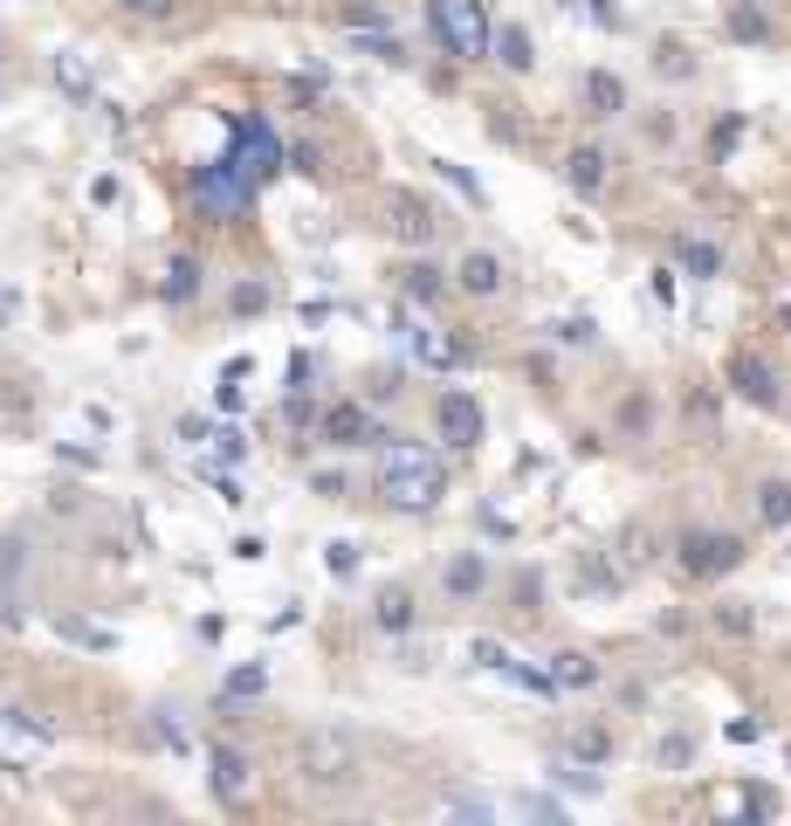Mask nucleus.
Instances as JSON below:
<instances>
[{"label": "nucleus", "instance_id": "nucleus-1", "mask_svg": "<svg viewBox=\"0 0 791 826\" xmlns=\"http://www.w3.org/2000/svg\"><path fill=\"white\" fill-rule=\"evenodd\" d=\"M378 496H386L393 510L406 516H420L448 496V469H441V455L433 448H414V442H393L386 461H378Z\"/></svg>", "mask_w": 791, "mask_h": 826}, {"label": "nucleus", "instance_id": "nucleus-2", "mask_svg": "<svg viewBox=\"0 0 791 826\" xmlns=\"http://www.w3.org/2000/svg\"><path fill=\"white\" fill-rule=\"evenodd\" d=\"M427 29L433 42L448 48V56H462V63H482L489 56V14H482V0H427Z\"/></svg>", "mask_w": 791, "mask_h": 826}, {"label": "nucleus", "instance_id": "nucleus-3", "mask_svg": "<svg viewBox=\"0 0 791 826\" xmlns=\"http://www.w3.org/2000/svg\"><path fill=\"white\" fill-rule=\"evenodd\" d=\"M193 200L207 206L214 221H235L241 206L255 200V179H248L235 159H214V166H200V172H193Z\"/></svg>", "mask_w": 791, "mask_h": 826}, {"label": "nucleus", "instance_id": "nucleus-4", "mask_svg": "<svg viewBox=\"0 0 791 826\" xmlns=\"http://www.w3.org/2000/svg\"><path fill=\"white\" fill-rule=\"evenodd\" d=\"M744 565V537H730V531H688L681 537V572L688 579H723Z\"/></svg>", "mask_w": 791, "mask_h": 826}, {"label": "nucleus", "instance_id": "nucleus-5", "mask_svg": "<svg viewBox=\"0 0 791 826\" xmlns=\"http://www.w3.org/2000/svg\"><path fill=\"white\" fill-rule=\"evenodd\" d=\"M227 132H235V152H227V159H235V166L255 179V187H262V179H269L275 166H283V138H275L262 118H235Z\"/></svg>", "mask_w": 791, "mask_h": 826}, {"label": "nucleus", "instance_id": "nucleus-6", "mask_svg": "<svg viewBox=\"0 0 791 826\" xmlns=\"http://www.w3.org/2000/svg\"><path fill=\"white\" fill-rule=\"evenodd\" d=\"M351 764H359V751H351L344 730H310V737H303V751H296V771H303V779H317V785L351 779Z\"/></svg>", "mask_w": 791, "mask_h": 826}, {"label": "nucleus", "instance_id": "nucleus-7", "mask_svg": "<svg viewBox=\"0 0 791 826\" xmlns=\"http://www.w3.org/2000/svg\"><path fill=\"white\" fill-rule=\"evenodd\" d=\"M386 227H393V242H406V248H427L433 235H441L433 206H427L420 193H406V187H393V193H386Z\"/></svg>", "mask_w": 791, "mask_h": 826}, {"label": "nucleus", "instance_id": "nucleus-8", "mask_svg": "<svg viewBox=\"0 0 791 826\" xmlns=\"http://www.w3.org/2000/svg\"><path fill=\"white\" fill-rule=\"evenodd\" d=\"M317 427H324V442H330V448H378V442H386V434H378V421H372L359 400H338Z\"/></svg>", "mask_w": 791, "mask_h": 826}, {"label": "nucleus", "instance_id": "nucleus-9", "mask_svg": "<svg viewBox=\"0 0 791 826\" xmlns=\"http://www.w3.org/2000/svg\"><path fill=\"white\" fill-rule=\"evenodd\" d=\"M433 427H441L448 448H475L482 442V406L468 393H441V406H433Z\"/></svg>", "mask_w": 791, "mask_h": 826}, {"label": "nucleus", "instance_id": "nucleus-10", "mask_svg": "<svg viewBox=\"0 0 791 826\" xmlns=\"http://www.w3.org/2000/svg\"><path fill=\"white\" fill-rule=\"evenodd\" d=\"M406 345H414V358H420V366H433V372L468 366V345H462V338H448L441 324H406Z\"/></svg>", "mask_w": 791, "mask_h": 826}, {"label": "nucleus", "instance_id": "nucleus-11", "mask_svg": "<svg viewBox=\"0 0 791 826\" xmlns=\"http://www.w3.org/2000/svg\"><path fill=\"white\" fill-rule=\"evenodd\" d=\"M730 386H736L750 406H778V400H784V393H778V372L764 366L757 351H736V358H730Z\"/></svg>", "mask_w": 791, "mask_h": 826}, {"label": "nucleus", "instance_id": "nucleus-12", "mask_svg": "<svg viewBox=\"0 0 791 826\" xmlns=\"http://www.w3.org/2000/svg\"><path fill=\"white\" fill-rule=\"evenodd\" d=\"M454 282H462L468 297H496L502 290V263L489 248H475V255H462V269H454Z\"/></svg>", "mask_w": 791, "mask_h": 826}, {"label": "nucleus", "instance_id": "nucleus-13", "mask_svg": "<svg viewBox=\"0 0 791 826\" xmlns=\"http://www.w3.org/2000/svg\"><path fill=\"white\" fill-rule=\"evenodd\" d=\"M489 56H496L502 69H517V76H523V69H538V48H530V35L517 29V21H502V29L489 35Z\"/></svg>", "mask_w": 791, "mask_h": 826}, {"label": "nucleus", "instance_id": "nucleus-14", "mask_svg": "<svg viewBox=\"0 0 791 826\" xmlns=\"http://www.w3.org/2000/svg\"><path fill=\"white\" fill-rule=\"evenodd\" d=\"M585 111H592V118H620L626 111V83L612 69H592V76H585Z\"/></svg>", "mask_w": 791, "mask_h": 826}, {"label": "nucleus", "instance_id": "nucleus-15", "mask_svg": "<svg viewBox=\"0 0 791 826\" xmlns=\"http://www.w3.org/2000/svg\"><path fill=\"white\" fill-rule=\"evenodd\" d=\"M565 179H572V187H578L585 200L606 193V152H599V145H578L572 159H565Z\"/></svg>", "mask_w": 791, "mask_h": 826}, {"label": "nucleus", "instance_id": "nucleus-16", "mask_svg": "<svg viewBox=\"0 0 791 826\" xmlns=\"http://www.w3.org/2000/svg\"><path fill=\"white\" fill-rule=\"evenodd\" d=\"M207 764H214V799H241L248 792V758L235 751V744H221Z\"/></svg>", "mask_w": 791, "mask_h": 826}, {"label": "nucleus", "instance_id": "nucleus-17", "mask_svg": "<svg viewBox=\"0 0 791 826\" xmlns=\"http://www.w3.org/2000/svg\"><path fill=\"white\" fill-rule=\"evenodd\" d=\"M441 585L454 592V600H475V592L489 585V565H482L475 551H462V558H448V572H441Z\"/></svg>", "mask_w": 791, "mask_h": 826}, {"label": "nucleus", "instance_id": "nucleus-18", "mask_svg": "<svg viewBox=\"0 0 791 826\" xmlns=\"http://www.w3.org/2000/svg\"><path fill=\"white\" fill-rule=\"evenodd\" d=\"M551 682H557V689H592V682H599V661L578 655V648H565V655H551Z\"/></svg>", "mask_w": 791, "mask_h": 826}, {"label": "nucleus", "instance_id": "nucleus-19", "mask_svg": "<svg viewBox=\"0 0 791 826\" xmlns=\"http://www.w3.org/2000/svg\"><path fill=\"white\" fill-rule=\"evenodd\" d=\"M193 290H200V263H193V255H172L166 276H159V297L166 303H193Z\"/></svg>", "mask_w": 791, "mask_h": 826}, {"label": "nucleus", "instance_id": "nucleus-20", "mask_svg": "<svg viewBox=\"0 0 791 826\" xmlns=\"http://www.w3.org/2000/svg\"><path fill=\"white\" fill-rule=\"evenodd\" d=\"M372 620H378L386 634H406V627H414V592L386 585V592H378V606H372Z\"/></svg>", "mask_w": 791, "mask_h": 826}, {"label": "nucleus", "instance_id": "nucleus-21", "mask_svg": "<svg viewBox=\"0 0 791 826\" xmlns=\"http://www.w3.org/2000/svg\"><path fill=\"white\" fill-rule=\"evenodd\" d=\"M565 751H572L578 764H606V758H612V730H599V723H578V730L565 737Z\"/></svg>", "mask_w": 791, "mask_h": 826}, {"label": "nucleus", "instance_id": "nucleus-22", "mask_svg": "<svg viewBox=\"0 0 791 826\" xmlns=\"http://www.w3.org/2000/svg\"><path fill=\"white\" fill-rule=\"evenodd\" d=\"M351 48H359V56H372V63H406V48H399V35L393 29H351Z\"/></svg>", "mask_w": 791, "mask_h": 826}, {"label": "nucleus", "instance_id": "nucleus-23", "mask_svg": "<svg viewBox=\"0 0 791 826\" xmlns=\"http://www.w3.org/2000/svg\"><path fill=\"white\" fill-rule=\"evenodd\" d=\"M675 255H681V269L696 276V282H709V276H723V248H716V242H696V235H688V242H681Z\"/></svg>", "mask_w": 791, "mask_h": 826}, {"label": "nucleus", "instance_id": "nucleus-24", "mask_svg": "<svg viewBox=\"0 0 791 826\" xmlns=\"http://www.w3.org/2000/svg\"><path fill=\"white\" fill-rule=\"evenodd\" d=\"M399 290L414 297V303H441V269H433V263H406L399 269Z\"/></svg>", "mask_w": 791, "mask_h": 826}, {"label": "nucleus", "instance_id": "nucleus-25", "mask_svg": "<svg viewBox=\"0 0 791 826\" xmlns=\"http://www.w3.org/2000/svg\"><path fill=\"white\" fill-rule=\"evenodd\" d=\"M56 83H63L76 103H90V97H97V76H90V63H83V56H56Z\"/></svg>", "mask_w": 791, "mask_h": 826}, {"label": "nucleus", "instance_id": "nucleus-26", "mask_svg": "<svg viewBox=\"0 0 791 826\" xmlns=\"http://www.w3.org/2000/svg\"><path fill=\"white\" fill-rule=\"evenodd\" d=\"M757 516H764L771 531H784V524H791V482H764V489H757Z\"/></svg>", "mask_w": 791, "mask_h": 826}, {"label": "nucleus", "instance_id": "nucleus-27", "mask_svg": "<svg viewBox=\"0 0 791 826\" xmlns=\"http://www.w3.org/2000/svg\"><path fill=\"white\" fill-rule=\"evenodd\" d=\"M730 35L736 42H771V21H764L750 0H736V8H730Z\"/></svg>", "mask_w": 791, "mask_h": 826}, {"label": "nucleus", "instance_id": "nucleus-28", "mask_svg": "<svg viewBox=\"0 0 791 826\" xmlns=\"http://www.w3.org/2000/svg\"><path fill=\"white\" fill-rule=\"evenodd\" d=\"M433 172H441V179H448V187H454V193H462L468 206H482V200H489V193H482V179H475L468 166H454V159H433Z\"/></svg>", "mask_w": 791, "mask_h": 826}, {"label": "nucleus", "instance_id": "nucleus-29", "mask_svg": "<svg viewBox=\"0 0 791 826\" xmlns=\"http://www.w3.org/2000/svg\"><path fill=\"white\" fill-rule=\"evenodd\" d=\"M262 689H269L262 668H235V676L221 682V703H248V695H262Z\"/></svg>", "mask_w": 791, "mask_h": 826}, {"label": "nucleus", "instance_id": "nucleus-30", "mask_svg": "<svg viewBox=\"0 0 791 826\" xmlns=\"http://www.w3.org/2000/svg\"><path fill=\"white\" fill-rule=\"evenodd\" d=\"M344 29H393V14L378 8V0H351V8H338Z\"/></svg>", "mask_w": 791, "mask_h": 826}, {"label": "nucleus", "instance_id": "nucleus-31", "mask_svg": "<svg viewBox=\"0 0 791 826\" xmlns=\"http://www.w3.org/2000/svg\"><path fill=\"white\" fill-rule=\"evenodd\" d=\"M324 572L330 579H351V572H359V545H344V537H338V545H324Z\"/></svg>", "mask_w": 791, "mask_h": 826}, {"label": "nucleus", "instance_id": "nucleus-32", "mask_svg": "<svg viewBox=\"0 0 791 826\" xmlns=\"http://www.w3.org/2000/svg\"><path fill=\"white\" fill-rule=\"evenodd\" d=\"M654 69H660V76H675V83H681V76L696 69V63H688V48H681V42H660V48H654Z\"/></svg>", "mask_w": 791, "mask_h": 826}, {"label": "nucleus", "instance_id": "nucleus-33", "mask_svg": "<svg viewBox=\"0 0 791 826\" xmlns=\"http://www.w3.org/2000/svg\"><path fill=\"white\" fill-rule=\"evenodd\" d=\"M551 331H557V345H592V338H599L592 317H565V324H551Z\"/></svg>", "mask_w": 791, "mask_h": 826}, {"label": "nucleus", "instance_id": "nucleus-34", "mask_svg": "<svg viewBox=\"0 0 791 826\" xmlns=\"http://www.w3.org/2000/svg\"><path fill=\"white\" fill-rule=\"evenodd\" d=\"M56 627H63L69 640H83V648H111V634H104V627H90V620H56Z\"/></svg>", "mask_w": 791, "mask_h": 826}, {"label": "nucleus", "instance_id": "nucleus-35", "mask_svg": "<svg viewBox=\"0 0 791 826\" xmlns=\"http://www.w3.org/2000/svg\"><path fill=\"white\" fill-rule=\"evenodd\" d=\"M207 442H214V455H221V461H241V455H248V442H241V434H235V427H214V434H207Z\"/></svg>", "mask_w": 791, "mask_h": 826}, {"label": "nucleus", "instance_id": "nucleus-36", "mask_svg": "<svg viewBox=\"0 0 791 826\" xmlns=\"http://www.w3.org/2000/svg\"><path fill=\"white\" fill-rule=\"evenodd\" d=\"M117 8H124V14H138V21H159V14L180 8V0H117Z\"/></svg>", "mask_w": 791, "mask_h": 826}, {"label": "nucleus", "instance_id": "nucleus-37", "mask_svg": "<svg viewBox=\"0 0 791 826\" xmlns=\"http://www.w3.org/2000/svg\"><path fill=\"white\" fill-rule=\"evenodd\" d=\"M475 668H496V676H502V668H509V648H496V640H475Z\"/></svg>", "mask_w": 791, "mask_h": 826}, {"label": "nucleus", "instance_id": "nucleus-38", "mask_svg": "<svg viewBox=\"0 0 791 826\" xmlns=\"http://www.w3.org/2000/svg\"><path fill=\"white\" fill-rule=\"evenodd\" d=\"M262 303H269V290H262V282H241V290H235V310H241V317H255Z\"/></svg>", "mask_w": 791, "mask_h": 826}, {"label": "nucleus", "instance_id": "nucleus-39", "mask_svg": "<svg viewBox=\"0 0 791 826\" xmlns=\"http://www.w3.org/2000/svg\"><path fill=\"white\" fill-rule=\"evenodd\" d=\"M207 482H214V496H221L227 510H235V503H248V496H241V482H235V476H221V469H207Z\"/></svg>", "mask_w": 791, "mask_h": 826}, {"label": "nucleus", "instance_id": "nucleus-40", "mask_svg": "<svg viewBox=\"0 0 791 826\" xmlns=\"http://www.w3.org/2000/svg\"><path fill=\"white\" fill-rule=\"evenodd\" d=\"M557 779H565L572 792H585V799H592V792H599V779H592V771H578V764H557Z\"/></svg>", "mask_w": 791, "mask_h": 826}, {"label": "nucleus", "instance_id": "nucleus-41", "mask_svg": "<svg viewBox=\"0 0 791 826\" xmlns=\"http://www.w3.org/2000/svg\"><path fill=\"white\" fill-rule=\"evenodd\" d=\"M716 627L723 634H750V613L744 606H716Z\"/></svg>", "mask_w": 791, "mask_h": 826}, {"label": "nucleus", "instance_id": "nucleus-42", "mask_svg": "<svg viewBox=\"0 0 791 826\" xmlns=\"http://www.w3.org/2000/svg\"><path fill=\"white\" fill-rule=\"evenodd\" d=\"M757 737H764L757 716H736V723H730V744H757Z\"/></svg>", "mask_w": 791, "mask_h": 826}, {"label": "nucleus", "instance_id": "nucleus-43", "mask_svg": "<svg viewBox=\"0 0 791 826\" xmlns=\"http://www.w3.org/2000/svg\"><path fill=\"white\" fill-rule=\"evenodd\" d=\"M736 138H744V118H723V124H716V159H723Z\"/></svg>", "mask_w": 791, "mask_h": 826}, {"label": "nucleus", "instance_id": "nucleus-44", "mask_svg": "<svg viewBox=\"0 0 791 826\" xmlns=\"http://www.w3.org/2000/svg\"><path fill=\"white\" fill-rule=\"evenodd\" d=\"M310 489H317V496H344V476H338V469H317Z\"/></svg>", "mask_w": 791, "mask_h": 826}, {"label": "nucleus", "instance_id": "nucleus-45", "mask_svg": "<svg viewBox=\"0 0 791 826\" xmlns=\"http://www.w3.org/2000/svg\"><path fill=\"white\" fill-rule=\"evenodd\" d=\"M585 14H592L599 29H620V8H612V0H585Z\"/></svg>", "mask_w": 791, "mask_h": 826}, {"label": "nucleus", "instance_id": "nucleus-46", "mask_svg": "<svg viewBox=\"0 0 791 826\" xmlns=\"http://www.w3.org/2000/svg\"><path fill=\"white\" fill-rule=\"evenodd\" d=\"M151 730H159V744H172V751H187V730H180V723H172V716H159V723H151Z\"/></svg>", "mask_w": 791, "mask_h": 826}, {"label": "nucleus", "instance_id": "nucleus-47", "mask_svg": "<svg viewBox=\"0 0 791 826\" xmlns=\"http://www.w3.org/2000/svg\"><path fill=\"white\" fill-rule=\"evenodd\" d=\"M283 421H290V427H310V400H303V393H290V406H283Z\"/></svg>", "mask_w": 791, "mask_h": 826}, {"label": "nucleus", "instance_id": "nucleus-48", "mask_svg": "<svg viewBox=\"0 0 791 826\" xmlns=\"http://www.w3.org/2000/svg\"><path fill=\"white\" fill-rule=\"evenodd\" d=\"M235 558H241V565H262V558H269V545H262V537H241Z\"/></svg>", "mask_w": 791, "mask_h": 826}, {"label": "nucleus", "instance_id": "nucleus-49", "mask_svg": "<svg viewBox=\"0 0 791 826\" xmlns=\"http://www.w3.org/2000/svg\"><path fill=\"white\" fill-rule=\"evenodd\" d=\"M90 200H97V206H111V200H117V179H111V172H104V179H90Z\"/></svg>", "mask_w": 791, "mask_h": 826}, {"label": "nucleus", "instance_id": "nucleus-50", "mask_svg": "<svg viewBox=\"0 0 791 826\" xmlns=\"http://www.w3.org/2000/svg\"><path fill=\"white\" fill-rule=\"evenodd\" d=\"M660 764H688V737H668V744H660Z\"/></svg>", "mask_w": 791, "mask_h": 826}, {"label": "nucleus", "instance_id": "nucleus-51", "mask_svg": "<svg viewBox=\"0 0 791 826\" xmlns=\"http://www.w3.org/2000/svg\"><path fill=\"white\" fill-rule=\"evenodd\" d=\"M14 310H21V297L8 290V282H0V324H8V317H14Z\"/></svg>", "mask_w": 791, "mask_h": 826}, {"label": "nucleus", "instance_id": "nucleus-52", "mask_svg": "<svg viewBox=\"0 0 791 826\" xmlns=\"http://www.w3.org/2000/svg\"><path fill=\"white\" fill-rule=\"evenodd\" d=\"M778 324H784V338H791V303H784V310H778Z\"/></svg>", "mask_w": 791, "mask_h": 826}]
</instances>
